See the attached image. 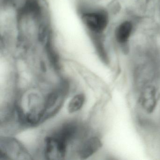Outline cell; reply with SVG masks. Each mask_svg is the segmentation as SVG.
Returning <instances> with one entry per match:
<instances>
[{
  "label": "cell",
  "mask_w": 160,
  "mask_h": 160,
  "mask_svg": "<svg viewBox=\"0 0 160 160\" xmlns=\"http://www.w3.org/2000/svg\"><path fill=\"white\" fill-rule=\"evenodd\" d=\"M79 14L87 31L92 36L103 32L108 25V15L103 10L90 8L88 5H82L79 8Z\"/></svg>",
  "instance_id": "obj_1"
},
{
  "label": "cell",
  "mask_w": 160,
  "mask_h": 160,
  "mask_svg": "<svg viewBox=\"0 0 160 160\" xmlns=\"http://www.w3.org/2000/svg\"><path fill=\"white\" fill-rule=\"evenodd\" d=\"M31 156L27 149L15 138L10 137L1 138V160H30Z\"/></svg>",
  "instance_id": "obj_2"
},
{
  "label": "cell",
  "mask_w": 160,
  "mask_h": 160,
  "mask_svg": "<svg viewBox=\"0 0 160 160\" xmlns=\"http://www.w3.org/2000/svg\"><path fill=\"white\" fill-rule=\"evenodd\" d=\"M69 143L56 132L45 139L44 154L48 160L64 159L67 154Z\"/></svg>",
  "instance_id": "obj_3"
},
{
  "label": "cell",
  "mask_w": 160,
  "mask_h": 160,
  "mask_svg": "<svg viewBox=\"0 0 160 160\" xmlns=\"http://www.w3.org/2000/svg\"><path fill=\"white\" fill-rule=\"evenodd\" d=\"M139 102L148 113H151L155 109L157 104V91L152 86L146 87L140 94Z\"/></svg>",
  "instance_id": "obj_4"
},
{
  "label": "cell",
  "mask_w": 160,
  "mask_h": 160,
  "mask_svg": "<svg viewBox=\"0 0 160 160\" xmlns=\"http://www.w3.org/2000/svg\"><path fill=\"white\" fill-rule=\"evenodd\" d=\"M102 145L99 138L96 136L89 138L80 145L78 150V157L82 160L87 159L98 151Z\"/></svg>",
  "instance_id": "obj_5"
},
{
  "label": "cell",
  "mask_w": 160,
  "mask_h": 160,
  "mask_svg": "<svg viewBox=\"0 0 160 160\" xmlns=\"http://www.w3.org/2000/svg\"><path fill=\"white\" fill-rule=\"evenodd\" d=\"M132 30V25L131 22L125 21L119 25L116 32L117 41L121 43L126 42L130 38Z\"/></svg>",
  "instance_id": "obj_6"
},
{
  "label": "cell",
  "mask_w": 160,
  "mask_h": 160,
  "mask_svg": "<svg viewBox=\"0 0 160 160\" xmlns=\"http://www.w3.org/2000/svg\"><path fill=\"white\" fill-rule=\"evenodd\" d=\"M85 102V96L83 93L77 94L74 96L68 106V110L69 113H73L80 110Z\"/></svg>",
  "instance_id": "obj_7"
}]
</instances>
